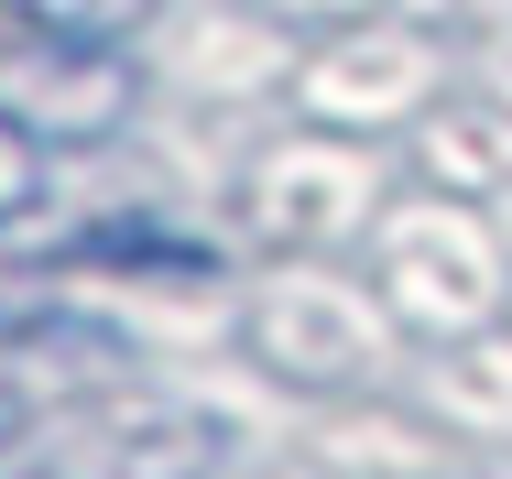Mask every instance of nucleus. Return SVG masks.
<instances>
[{"instance_id":"obj_3","label":"nucleus","mask_w":512,"mask_h":479,"mask_svg":"<svg viewBox=\"0 0 512 479\" xmlns=\"http://www.w3.org/2000/svg\"><path fill=\"white\" fill-rule=\"evenodd\" d=\"M44 186H55V164H44V142L0 120V229H22V218L44 207Z\"/></svg>"},{"instance_id":"obj_4","label":"nucleus","mask_w":512,"mask_h":479,"mask_svg":"<svg viewBox=\"0 0 512 479\" xmlns=\"http://www.w3.org/2000/svg\"><path fill=\"white\" fill-rule=\"evenodd\" d=\"M22 414H33V403H22V382H11V371H0V447H11V436H22Z\"/></svg>"},{"instance_id":"obj_5","label":"nucleus","mask_w":512,"mask_h":479,"mask_svg":"<svg viewBox=\"0 0 512 479\" xmlns=\"http://www.w3.org/2000/svg\"><path fill=\"white\" fill-rule=\"evenodd\" d=\"M0 327H11V316H0Z\"/></svg>"},{"instance_id":"obj_1","label":"nucleus","mask_w":512,"mask_h":479,"mask_svg":"<svg viewBox=\"0 0 512 479\" xmlns=\"http://www.w3.org/2000/svg\"><path fill=\"white\" fill-rule=\"evenodd\" d=\"M142 77L120 44H77V33H22L0 22V120L33 131L44 153H99L131 131Z\"/></svg>"},{"instance_id":"obj_2","label":"nucleus","mask_w":512,"mask_h":479,"mask_svg":"<svg viewBox=\"0 0 512 479\" xmlns=\"http://www.w3.org/2000/svg\"><path fill=\"white\" fill-rule=\"evenodd\" d=\"M0 22H22V33H77V44H142L153 0H0Z\"/></svg>"}]
</instances>
